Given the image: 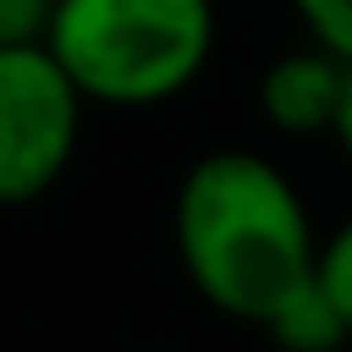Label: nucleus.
Masks as SVG:
<instances>
[{
	"mask_svg": "<svg viewBox=\"0 0 352 352\" xmlns=\"http://www.w3.org/2000/svg\"><path fill=\"white\" fill-rule=\"evenodd\" d=\"M170 236L192 292L253 330H270L319 270V231L302 192L253 148H214L187 165Z\"/></svg>",
	"mask_w": 352,
	"mask_h": 352,
	"instance_id": "f257e3e1",
	"label": "nucleus"
},
{
	"mask_svg": "<svg viewBox=\"0 0 352 352\" xmlns=\"http://www.w3.org/2000/svg\"><path fill=\"white\" fill-rule=\"evenodd\" d=\"M44 44L88 110H154L204 77L214 0H55Z\"/></svg>",
	"mask_w": 352,
	"mask_h": 352,
	"instance_id": "f03ea898",
	"label": "nucleus"
},
{
	"mask_svg": "<svg viewBox=\"0 0 352 352\" xmlns=\"http://www.w3.org/2000/svg\"><path fill=\"white\" fill-rule=\"evenodd\" d=\"M88 99L44 38L0 44V209L38 204L77 160Z\"/></svg>",
	"mask_w": 352,
	"mask_h": 352,
	"instance_id": "7ed1b4c3",
	"label": "nucleus"
},
{
	"mask_svg": "<svg viewBox=\"0 0 352 352\" xmlns=\"http://www.w3.org/2000/svg\"><path fill=\"white\" fill-rule=\"evenodd\" d=\"M346 88V60L308 38V50H286L258 77V110L286 138H330Z\"/></svg>",
	"mask_w": 352,
	"mask_h": 352,
	"instance_id": "20e7f679",
	"label": "nucleus"
},
{
	"mask_svg": "<svg viewBox=\"0 0 352 352\" xmlns=\"http://www.w3.org/2000/svg\"><path fill=\"white\" fill-rule=\"evenodd\" d=\"M314 280H319L324 302L341 314V324L352 330V214L330 236H319V270H314Z\"/></svg>",
	"mask_w": 352,
	"mask_h": 352,
	"instance_id": "39448f33",
	"label": "nucleus"
},
{
	"mask_svg": "<svg viewBox=\"0 0 352 352\" xmlns=\"http://www.w3.org/2000/svg\"><path fill=\"white\" fill-rule=\"evenodd\" d=\"M292 11L314 44L352 60V0H292Z\"/></svg>",
	"mask_w": 352,
	"mask_h": 352,
	"instance_id": "423d86ee",
	"label": "nucleus"
},
{
	"mask_svg": "<svg viewBox=\"0 0 352 352\" xmlns=\"http://www.w3.org/2000/svg\"><path fill=\"white\" fill-rule=\"evenodd\" d=\"M50 6H55V0H0V44H28V38H44Z\"/></svg>",
	"mask_w": 352,
	"mask_h": 352,
	"instance_id": "0eeeda50",
	"label": "nucleus"
},
{
	"mask_svg": "<svg viewBox=\"0 0 352 352\" xmlns=\"http://www.w3.org/2000/svg\"><path fill=\"white\" fill-rule=\"evenodd\" d=\"M330 138H336V148H341V154H346V165H352V60H346V88H341V110H336Z\"/></svg>",
	"mask_w": 352,
	"mask_h": 352,
	"instance_id": "6e6552de",
	"label": "nucleus"
}]
</instances>
